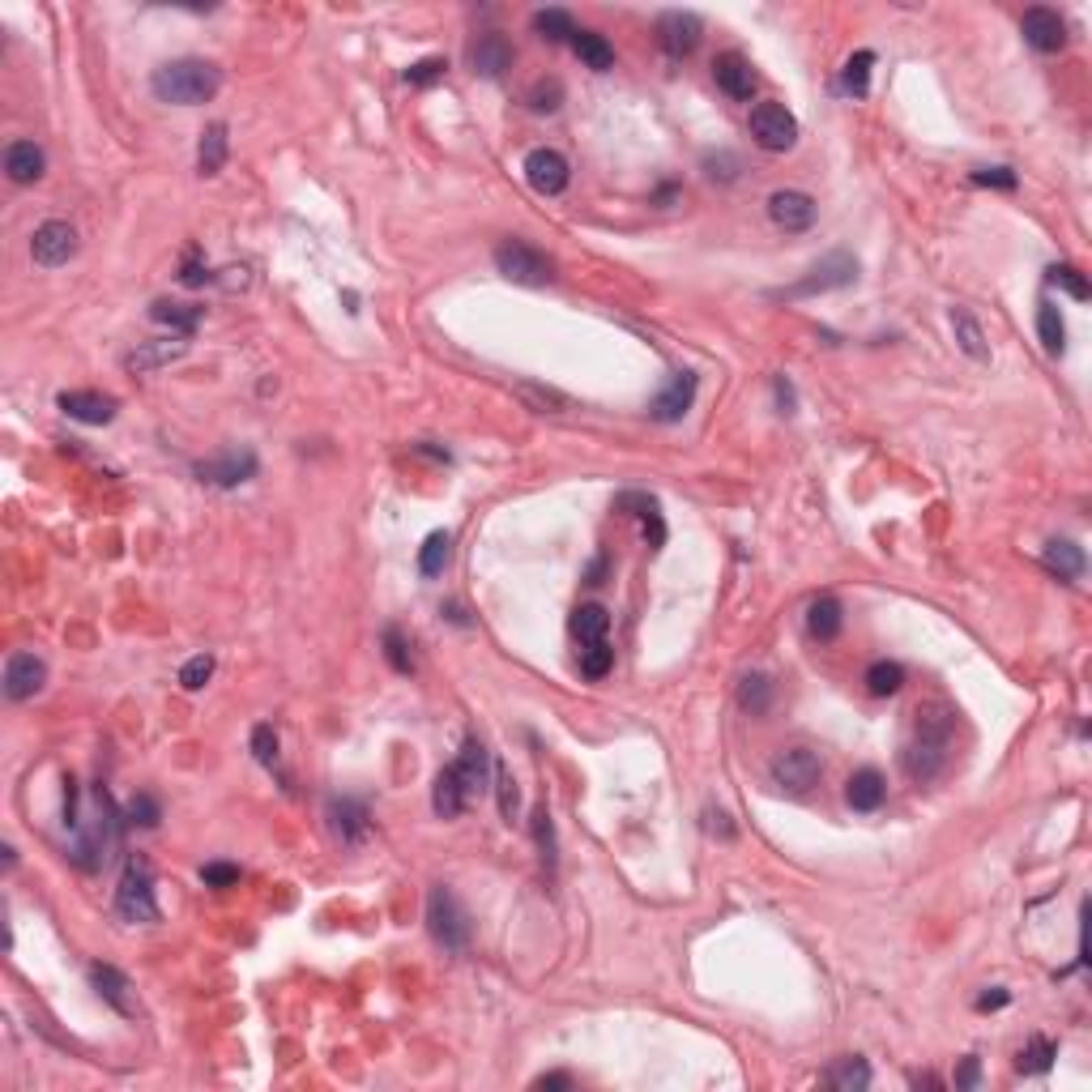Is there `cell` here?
Returning <instances> with one entry per match:
<instances>
[{
	"mask_svg": "<svg viewBox=\"0 0 1092 1092\" xmlns=\"http://www.w3.org/2000/svg\"><path fill=\"white\" fill-rule=\"evenodd\" d=\"M154 95L171 107H201L218 95L222 85V69L209 65V60H197V56H184V60H171L163 69H154L150 77Z\"/></svg>",
	"mask_w": 1092,
	"mask_h": 1092,
	"instance_id": "obj_1",
	"label": "cell"
},
{
	"mask_svg": "<svg viewBox=\"0 0 1092 1092\" xmlns=\"http://www.w3.org/2000/svg\"><path fill=\"white\" fill-rule=\"evenodd\" d=\"M951 751V717L947 713H922L918 730L904 747V772L914 781H935Z\"/></svg>",
	"mask_w": 1092,
	"mask_h": 1092,
	"instance_id": "obj_2",
	"label": "cell"
},
{
	"mask_svg": "<svg viewBox=\"0 0 1092 1092\" xmlns=\"http://www.w3.org/2000/svg\"><path fill=\"white\" fill-rule=\"evenodd\" d=\"M427 930L452 955H462L470 947V914H466V904L457 900V892L444 888V884H436L427 892Z\"/></svg>",
	"mask_w": 1092,
	"mask_h": 1092,
	"instance_id": "obj_3",
	"label": "cell"
},
{
	"mask_svg": "<svg viewBox=\"0 0 1092 1092\" xmlns=\"http://www.w3.org/2000/svg\"><path fill=\"white\" fill-rule=\"evenodd\" d=\"M495 269L499 278H508L517 287H551L555 282V260L538 252L533 244L525 240H504L495 248Z\"/></svg>",
	"mask_w": 1092,
	"mask_h": 1092,
	"instance_id": "obj_4",
	"label": "cell"
},
{
	"mask_svg": "<svg viewBox=\"0 0 1092 1092\" xmlns=\"http://www.w3.org/2000/svg\"><path fill=\"white\" fill-rule=\"evenodd\" d=\"M858 278V260L849 252H833L824 256L819 265H811L806 278L781 287V291H772V299H811V295H824V291H841Z\"/></svg>",
	"mask_w": 1092,
	"mask_h": 1092,
	"instance_id": "obj_5",
	"label": "cell"
},
{
	"mask_svg": "<svg viewBox=\"0 0 1092 1092\" xmlns=\"http://www.w3.org/2000/svg\"><path fill=\"white\" fill-rule=\"evenodd\" d=\"M116 909L124 922H158V900H154V879H150V867L146 862H128V871L116 888Z\"/></svg>",
	"mask_w": 1092,
	"mask_h": 1092,
	"instance_id": "obj_6",
	"label": "cell"
},
{
	"mask_svg": "<svg viewBox=\"0 0 1092 1092\" xmlns=\"http://www.w3.org/2000/svg\"><path fill=\"white\" fill-rule=\"evenodd\" d=\"M751 136H755L760 150L786 154V150H794V142H798V120H794V111L781 107V103H755V107H751Z\"/></svg>",
	"mask_w": 1092,
	"mask_h": 1092,
	"instance_id": "obj_7",
	"label": "cell"
},
{
	"mask_svg": "<svg viewBox=\"0 0 1092 1092\" xmlns=\"http://www.w3.org/2000/svg\"><path fill=\"white\" fill-rule=\"evenodd\" d=\"M521 171H525V184H529L533 193H542V197H560V193L568 189V179H572L568 158H564L560 150H551V146L529 150L525 163H521Z\"/></svg>",
	"mask_w": 1092,
	"mask_h": 1092,
	"instance_id": "obj_8",
	"label": "cell"
},
{
	"mask_svg": "<svg viewBox=\"0 0 1092 1092\" xmlns=\"http://www.w3.org/2000/svg\"><path fill=\"white\" fill-rule=\"evenodd\" d=\"M768 777H772V786H781L790 794H806L819 781V755L806 751V747H786V751L772 755Z\"/></svg>",
	"mask_w": 1092,
	"mask_h": 1092,
	"instance_id": "obj_9",
	"label": "cell"
},
{
	"mask_svg": "<svg viewBox=\"0 0 1092 1092\" xmlns=\"http://www.w3.org/2000/svg\"><path fill=\"white\" fill-rule=\"evenodd\" d=\"M30 256H34L39 269H60V265H69V260L77 256V231H73L69 222H60V218L43 222L39 231H34V240H30Z\"/></svg>",
	"mask_w": 1092,
	"mask_h": 1092,
	"instance_id": "obj_10",
	"label": "cell"
},
{
	"mask_svg": "<svg viewBox=\"0 0 1092 1092\" xmlns=\"http://www.w3.org/2000/svg\"><path fill=\"white\" fill-rule=\"evenodd\" d=\"M197 478L209 482V487H222V491L244 487L248 478H256V452L252 448H226L218 457L197 466Z\"/></svg>",
	"mask_w": 1092,
	"mask_h": 1092,
	"instance_id": "obj_11",
	"label": "cell"
},
{
	"mask_svg": "<svg viewBox=\"0 0 1092 1092\" xmlns=\"http://www.w3.org/2000/svg\"><path fill=\"white\" fill-rule=\"evenodd\" d=\"M1020 34H1024V43L1033 52H1041V56H1054V52H1063L1067 48V22L1054 14V9H1024V18H1020Z\"/></svg>",
	"mask_w": 1092,
	"mask_h": 1092,
	"instance_id": "obj_12",
	"label": "cell"
},
{
	"mask_svg": "<svg viewBox=\"0 0 1092 1092\" xmlns=\"http://www.w3.org/2000/svg\"><path fill=\"white\" fill-rule=\"evenodd\" d=\"M700 34H704V26H700V18H696V14L670 9V14H662V18H657V43H662V52H666V56H674V60L692 56V52L700 48Z\"/></svg>",
	"mask_w": 1092,
	"mask_h": 1092,
	"instance_id": "obj_13",
	"label": "cell"
},
{
	"mask_svg": "<svg viewBox=\"0 0 1092 1092\" xmlns=\"http://www.w3.org/2000/svg\"><path fill=\"white\" fill-rule=\"evenodd\" d=\"M56 405L65 409V415H69L73 423H85V427H103V423H111V419H116V409H120V401H116V397H107V393H95V389H73V393H60V397H56Z\"/></svg>",
	"mask_w": 1092,
	"mask_h": 1092,
	"instance_id": "obj_14",
	"label": "cell"
},
{
	"mask_svg": "<svg viewBox=\"0 0 1092 1092\" xmlns=\"http://www.w3.org/2000/svg\"><path fill=\"white\" fill-rule=\"evenodd\" d=\"M696 372H674L670 380H666V389L649 401V415L657 419V423H678L682 415H688L692 409V401H696Z\"/></svg>",
	"mask_w": 1092,
	"mask_h": 1092,
	"instance_id": "obj_15",
	"label": "cell"
},
{
	"mask_svg": "<svg viewBox=\"0 0 1092 1092\" xmlns=\"http://www.w3.org/2000/svg\"><path fill=\"white\" fill-rule=\"evenodd\" d=\"M768 218H772L777 231L798 235V231H806V226L815 222V201L806 193H798V189H781V193L768 197Z\"/></svg>",
	"mask_w": 1092,
	"mask_h": 1092,
	"instance_id": "obj_16",
	"label": "cell"
},
{
	"mask_svg": "<svg viewBox=\"0 0 1092 1092\" xmlns=\"http://www.w3.org/2000/svg\"><path fill=\"white\" fill-rule=\"evenodd\" d=\"M43 682H48V662L34 657V653H14L5 662V696L14 704L30 700L34 692H43Z\"/></svg>",
	"mask_w": 1092,
	"mask_h": 1092,
	"instance_id": "obj_17",
	"label": "cell"
},
{
	"mask_svg": "<svg viewBox=\"0 0 1092 1092\" xmlns=\"http://www.w3.org/2000/svg\"><path fill=\"white\" fill-rule=\"evenodd\" d=\"M329 828L342 845H363L372 833V815L358 798H333L329 802Z\"/></svg>",
	"mask_w": 1092,
	"mask_h": 1092,
	"instance_id": "obj_18",
	"label": "cell"
},
{
	"mask_svg": "<svg viewBox=\"0 0 1092 1092\" xmlns=\"http://www.w3.org/2000/svg\"><path fill=\"white\" fill-rule=\"evenodd\" d=\"M452 768H457V777H462L466 794L478 798V794L487 790V781H491V751H487V743H482L478 735H466L462 755L452 760Z\"/></svg>",
	"mask_w": 1092,
	"mask_h": 1092,
	"instance_id": "obj_19",
	"label": "cell"
},
{
	"mask_svg": "<svg viewBox=\"0 0 1092 1092\" xmlns=\"http://www.w3.org/2000/svg\"><path fill=\"white\" fill-rule=\"evenodd\" d=\"M713 77H717V85H721L735 103H747V99L755 95V69H751V60H747L743 52L717 56V60H713Z\"/></svg>",
	"mask_w": 1092,
	"mask_h": 1092,
	"instance_id": "obj_20",
	"label": "cell"
},
{
	"mask_svg": "<svg viewBox=\"0 0 1092 1092\" xmlns=\"http://www.w3.org/2000/svg\"><path fill=\"white\" fill-rule=\"evenodd\" d=\"M189 354V338H167V342H142L128 358H124V368L136 372V376H146V372H158L167 368V363L175 358H184Z\"/></svg>",
	"mask_w": 1092,
	"mask_h": 1092,
	"instance_id": "obj_21",
	"label": "cell"
},
{
	"mask_svg": "<svg viewBox=\"0 0 1092 1092\" xmlns=\"http://www.w3.org/2000/svg\"><path fill=\"white\" fill-rule=\"evenodd\" d=\"M90 986L99 990V998L107 1008H116L120 1016H136V998H132V986L120 969L111 965H90Z\"/></svg>",
	"mask_w": 1092,
	"mask_h": 1092,
	"instance_id": "obj_22",
	"label": "cell"
},
{
	"mask_svg": "<svg viewBox=\"0 0 1092 1092\" xmlns=\"http://www.w3.org/2000/svg\"><path fill=\"white\" fill-rule=\"evenodd\" d=\"M470 65H474V73L478 77H504V69H513V43L504 39V34H482L474 48H470Z\"/></svg>",
	"mask_w": 1092,
	"mask_h": 1092,
	"instance_id": "obj_23",
	"label": "cell"
},
{
	"mask_svg": "<svg viewBox=\"0 0 1092 1092\" xmlns=\"http://www.w3.org/2000/svg\"><path fill=\"white\" fill-rule=\"evenodd\" d=\"M43 171H48V158H43V150L34 142H9L5 175L14 179V184H34V179H43Z\"/></svg>",
	"mask_w": 1092,
	"mask_h": 1092,
	"instance_id": "obj_24",
	"label": "cell"
},
{
	"mask_svg": "<svg viewBox=\"0 0 1092 1092\" xmlns=\"http://www.w3.org/2000/svg\"><path fill=\"white\" fill-rule=\"evenodd\" d=\"M884 794H888V781H884L879 768H858L849 777V786H845V802L853 811H879Z\"/></svg>",
	"mask_w": 1092,
	"mask_h": 1092,
	"instance_id": "obj_25",
	"label": "cell"
},
{
	"mask_svg": "<svg viewBox=\"0 0 1092 1092\" xmlns=\"http://www.w3.org/2000/svg\"><path fill=\"white\" fill-rule=\"evenodd\" d=\"M201 316H205V307H197V303H171V299L150 303V321H154V325H167V329L179 333V338H193L197 325H201Z\"/></svg>",
	"mask_w": 1092,
	"mask_h": 1092,
	"instance_id": "obj_26",
	"label": "cell"
},
{
	"mask_svg": "<svg viewBox=\"0 0 1092 1092\" xmlns=\"http://www.w3.org/2000/svg\"><path fill=\"white\" fill-rule=\"evenodd\" d=\"M431 806H436L440 819H457L470 806V794H466V786H462V777H457V768H452V764L440 768L436 790H431Z\"/></svg>",
	"mask_w": 1092,
	"mask_h": 1092,
	"instance_id": "obj_27",
	"label": "cell"
},
{
	"mask_svg": "<svg viewBox=\"0 0 1092 1092\" xmlns=\"http://www.w3.org/2000/svg\"><path fill=\"white\" fill-rule=\"evenodd\" d=\"M619 508L641 521L645 542L657 551V546L666 542V521H662V513H657V499H653V495H631V491H627V495H619Z\"/></svg>",
	"mask_w": 1092,
	"mask_h": 1092,
	"instance_id": "obj_28",
	"label": "cell"
},
{
	"mask_svg": "<svg viewBox=\"0 0 1092 1092\" xmlns=\"http://www.w3.org/2000/svg\"><path fill=\"white\" fill-rule=\"evenodd\" d=\"M951 329H955V346H961L973 363H990V342H986L977 316L969 307H951Z\"/></svg>",
	"mask_w": 1092,
	"mask_h": 1092,
	"instance_id": "obj_29",
	"label": "cell"
},
{
	"mask_svg": "<svg viewBox=\"0 0 1092 1092\" xmlns=\"http://www.w3.org/2000/svg\"><path fill=\"white\" fill-rule=\"evenodd\" d=\"M841 623H845V615H841V602L837 598H815L811 606H806V631L815 636V641H837L841 636Z\"/></svg>",
	"mask_w": 1092,
	"mask_h": 1092,
	"instance_id": "obj_30",
	"label": "cell"
},
{
	"mask_svg": "<svg viewBox=\"0 0 1092 1092\" xmlns=\"http://www.w3.org/2000/svg\"><path fill=\"white\" fill-rule=\"evenodd\" d=\"M572 52L580 56V65H589L594 73L615 69V48L606 43V34H598V30H576L572 34Z\"/></svg>",
	"mask_w": 1092,
	"mask_h": 1092,
	"instance_id": "obj_31",
	"label": "cell"
},
{
	"mask_svg": "<svg viewBox=\"0 0 1092 1092\" xmlns=\"http://www.w3.org/2000/svg\"><path fill=\"white\" fill-rule=\"evenodd\" d=\"M1041 564L1050 568V572H1059V580H1075V576H1084V551H1079L1075 542H1067V538L1045 542Z\"/></svg>",
	"mask_w": 1092,
	"mask_h": 1092,
	"instance_id": "obj_32",
	"label": "cell"
},
{
	"mask_svg": "<svg viewBox=\"0 0 1092 1092\" xmlns=\"http://www.w3.org/2000/svg\"><path fill=\"white\" fill-rule=\"evenodd\" d=\"M606 631H611V615H606V606L589 602V606H576V611H572V636H576L580 645H598V641H606Z\"/></svg>",
	"mask_w": 1092,
	"mask_h": 1092,
	"instance_id": "obj_33",
	"label": "cell"
},
{
	"mask_svg": "<svg viewBox=\"0 0 1092 1092\" xmlns=\"http://www.w3.org/2000/svg\"><path fill=\"white\" fill-rule=\"evenodd\" d=\"M1037 338H1041V346H1045V354H1050V358H1059L1067 350V325H1063L1059 303H1041L1037 307Z\"/></svg>",
	"mask_w": 1092,
	"mask_h": 1092,
	"instance_id": "obj_34",
	"label": "cell"
},
{
	"mask_svg": "<svg viewBox=\"0 0 1092 1092\" xmlns=\"http://www.w3.org/2000/svg\"><path fill=\"white\" fill-rule=\"evenodd\" d=\"M222 167H226V124H209L201 132V146H197V171L218 175Z\"/></svg>",
	"mask_w": 1092,
	"mask_h": 1092,
	"instance_id": "obj_35",
	"label": "cell"
},
{
	"mask_svg": "<svg viewBox=\"0 0 1092 1092\" xmlns=\"http://www.w3.org/2000/svg\"><path fill=\"white\" fill-rule=\"evenodd\" d=\"M871 69H875V52H853L841 69V90L849 99H867L871 90Z\"/></svg>",
	"mask_w": 1092,
	"mask_h": 1092,
	"instance_id": "obj_36",
	"label": "cell"
},
{
	"mask_svg": "<svg viewBox=\"0 0 1092 1092\" xmlns=\"http://www.w3.org/2000/svg\"><path fill=\"white\" fill-rule=\"evenodd\" d=\"M517 397H521L529 409H538V415H564V409H568V397H564V393L546 389V384H533V380H521V384H517Z\"/></svg>",
	"mask_w": 1092,
	"mask_h": 1092,
	"instance_id": "obj_37",
	"label": "cell"
},
{
	"mask_svg": "<svg viewBox=\"0 0 1092 1092\" xmlns=\"http://www.w3.org/2000/svg\"><path fill=\"white\" fill-rule=\"evenodd\" d=\"M533 30H538L546 43H572L576 22H572L568 9H538V14H533Z\"/></svg>",
	"mask_w": 1092,
	"mask_h": 1092,
	"instance_id": "obj_38",
	"label": "cell"
},
{
	"mask_svg": "<svg viewBox=\"0 0 1092 1092\" xmlns=\"http://www.w3.org/2000/svg\"><path fill=\"white\" fill-rule=\"evenodd\" d=\"M448 555H452V538H448L444 529L427 533V542L419 546V572H423V576H440V572L448 568Z\"/></svg>",
	"mask_w": 1092,
	"mask_h": 1092,
	"instance_id": "obj_39",
	"label": "cell"
},
{
	"mask_svg": "<svg viewBox=\"0 0 1092 1092\" xmlns=\"http://www.w3.org/2000/svg\"><path fill=\"white\" fill-rule=\"evenodd\" d=\"M828 1084L837 1088V1092H862L871 1084V1067H867V1059H841L833 1071H828Z\"/></svg>",
	"mask_w": 1092,
	"mask_h": 1092,
	"instance_id": "obj_40",
	"label": "cell"
},
{
	"mask_svg": "<svg viewBox=\"0 0 1092 1092\" xmlns=\"http://www.w3.org/2000/svg\"><path fill=\"white\" fill-rule=\"evenodd\" d=\"M739 704H743L751 717L768 713V704H772V682H768V674H743V682H739Z\"/></svg>",
	"mask_w": 1092,
	"mask_h": 1092,
	"instance_id": "obj_41",
	"label": "cell"
},
{
	"mask_svg": "<svg viewBox=\"0 0 1092 1092\" xmlns=\"http://www.w3.org/2000/svg\"><path fill=\"white\" fill-rule=\"evenodd\" d=\"M1054 1059H1059V1045L1050 1041V1037H1033L1028 1041V1050H1020V1071L1024 1075H1041V1071H1050L1054 1067Z\"/></svg>",
	"mask_w": 1092,
	"mask_h": 1092,
	"instance_id": "obj_42",
	"label": "cell"
},
{
	"mask_svg": "<svg viewBox=\"0 0 1092 1092\" xmlns=\"http://www.w3.org/2000/svg\"><path fill=\"white\" fill-rule=\"evenodd\" d=\"M491 781H495V794H499V815L508 819H517V811H521V790H517V777L508 772V764H495L491 768Z\"/></svg>",
	"mask_w": 1092,
	"mask_h": 1092,
	"instance_id": "obj_43",
	"label": "cell"
},
{
	"mask_svg": "<svg viewBox=\"0 0 1092 1092\" xmlns=\"http://www.w3.org/2000/svg\"><path fill=\"white\" fill-rule=\"evenodd\" d=\"M533 841H538V853L546 862V875H555L560 853H555V824H551V811L546 806H533Z\"/></svg>",
	"mask_w": 1092,
	"mask_h": 1092,
	"instance_id": "obj_44",
	"label": "cell"
},
{
	"mask_svg": "<svg viewBox=\"0 0 1092 1092\" xmlns=\"http://www.w3.org/2000/svg\"><path fill=\"white\" fill-rule=\"evenodd\" d=\"M904 688V670L896 662H871L867 670V692L871 696H896Z\"/></svg>",
	"mask_w": 1092,
	"mask_h": 1092,
	"instance_id": "obj_45",
	"label": "cell"
},
{
	"mask_svg": "<svg viewBox=\"0 0 1092 1092\" xmlns=\"http://www.w3.org/2000/svg\"><path fill=\"white\" fill-rule=\"evenodd\" d=\"M1045 282H1050V287H1059V291H1067V295H1071V299H1079V303L1092 295L1088 278H1084V273H1079L1075 265H1050V269H1045Z\"/></svg>",
	"mask_w": 1092,
	"mask_h": 1092,
	"instance_id": "obj_46",
	"label": "cell"
},
{
	"mask_svg": "<svg viewBox=\"0 0 1092 1092\" xmlns=\"http://www.w3.org/2000/svg\"><path fill=\"white\" fill-rule=\"evenodd\" d=\"M611 666H615V649H611L606 641L580 649V674H585V678H606Z\"/></svg>",
	"mask_w": 1092,
	"mask_h": 1092,
	"instance_id": "obj_47",
	"label": "cell"
},
{
	"mask_svg": "<svg viewBox=\"0 0 1092 1092\" xmlns=\"http://www.w3.org/2000/svg\"><path fill=\"white\" fill-rule=\"evenodd\" d=\"M209 674H214V657H209V653H197V657L184 662V670H179V688H184V692H201L205 682H209Z\"/></svg>",
	"mask_w": 1092,
	"mask_h": 1092,
	"instance_id": "obj_48",
	"label": "cell"
},
{
	"mask_svg": "<svg viewBox=\"0 0 1092 1092\" xmlns=\"http://www.w3.org/2000/svg\"><path fill=\"white\" fill-rule=\"evenodd\" d=\"M384 657L397 674H409L415 670V657H409V645H405V636L397 627H384Z\"/></svg>",
	"mask_w": 1092,
	"mask_h": 1092,
	"instance_id": "obj_49",
	"label": "cell"
},
{
	"mask_svg": "<svg viewBox=\"0 0 1092 1092\" xmlns=\"http://www.w3.org/2000/svg\"><path fill=\"white\" fill-rule=\"evenodd\" d=\"M158 819H163V811H158V802L150 794H136L128 802V824L132 828H158Z\"/></svg>",
	"mask_w": 1092,
	"mask_h": 1092,
	"instance_id": "obj_50",
	"label": "cell"
},
{
	"mask_svg": "<svg viewBox=\"0 0 1092 1092\" xmlns=\"http://www.w3.org/2000/svg\"><path fill=\"white\" fill-rule=\"evenodd\" d=\"M252 755H256V764H265V768H273L278 764V735H273V725H256L252 730Z\"/></svg>",
	"mask_w": 1092,
	"mask_h": 1092,
	"instance_id": "obj_51",
	"label": "cell"
},
{
	"mask_svg": "<svg viewBox=\"0 0 1092 1092\" xmlns=\"http://www.w3.org/2000/svg\"><path fill=\"white\" fill-rule=\"evenodd\" d=\"M973 184H977V189H1003V193H1012L1020 179H1016L1012 167H982V171H973Z\"/></svg>",
	"mask_w": 1092,
	"mask_h": 1092,
	"instance_id": "obj_52",
	"label": "cell"
},
{
	"mask_svg": "<svg viewBox=\"0 0 1092 1092\" xmlns=\"http://www.w3.org/2000/svg\"><path fill=\"white\" fill-rule=\"evenodd\" d=\"M201 879H205V888H235L240 884V867H235V862H205Z\"/></svg>",
	"mask_w": 1092,
	"mask_h": 1092,
	"instance_id": "obj_53",
	"label": "cell"
},
{
	"mask_svg": "<svg viewBox=\"0 0 1092 1092\" xmlns=\"http://www.w3.org/2000/svg\"><path fill=\"white\" fill-rule=\"evenodd\" d=\"M444 56H427V60H419V65H409L405 69V85H431V81H440L444 77Z\"/></svg>",
	"mask_w": 1092,
	"mask_h": 1092,
	"instance_id": "obj_54",
	"label": "cell"
},
{
	"mask_svg": "<svg viewBox=\"0 0 1092 1092\" xmlns=\"http://www.w3.org/2000/svg\"><path fill=\"white\" fill-rule=\"evenodd\" d=\"M560 99H564V85H560V81H538V85H533V95H529L533 111H555Z\"/></svg>",
	"mask_w": 1092,
	"mask_h": 1092,
	"instance_id": "obj_55",
	"label": "cell"
},
{
	"mask_svg": "<svg viewBox=\"0 0 1092 1092\" xmlns=\"http://www.w3.org/2000/svg\"><path fill=\"white\" fill-rule=\"evenodd\" d=\"M179 282L184 287H205V282H214V273L197 260V252H189V260H184V269H179Z\"/></svg>",
	"mask_w": 1092,
	"mask_h": 1092,
	"instance_id": "obj_56",
	"label": "cell"
},
{
	"mask_svg": "<svg viewBox=\"0 0 1092 1092\" xmlns=\"http://www.w3.org/2000/svg\"><path fill=\"white\" fill-rule=\"evenodd\" d=\"M982 1084V1059L965 1054L961 1067H955V1088H977Z\"/></svg>",
	"mask_w": 1092,
	"mask_h": 1092,
	"instance_id": "obj_57",
	"label": "cell"
},
{
	"mask_svg": "<svg viewBox=\"0 0 1092 1092\" xmlns=\"http://www.w3.org/2000/svg\"><path fill=\"white\" fill-rule=\"evenodd\" d=\"M1012 1003V994L1003 990V986H994V990H986L982 998H977V1012H998V1008H1008Z\"/></svg>",
	"mask_w": 1092,
	"mask_h": 1092,
	"instance_id": "obj_58",
	"label": "cell"
},
{
	"mask_svg": "<svg viewBox=\"0 0 1092 1092\" xmlns=\"http://www.w3.org/2000/svg\"><path fill=\"white\" fill-rule=\"evenodd\" d=\"M772 393H777L781 415H794V405H798V401H794V384H790L786 376H777V380H772Z\"/></svg>",
	"mask_w": 1092,
	"mask_h": 1092,
	"instance_id": "obj_59",
	"label": "cell"
},
{
	"mask_svg": "<svg viewBox=\"0 0 1092 1092\" xmlns=\"http://www.w3.org/2000/svg\"><path fill=\"white\" fill-rule=\"evenodd\" d=\"M533 1088H572V1075L568 1071H551V1075H538Z\"/></svg>",
	"mask_w": 1092,
	"mask_h": 1092,
	"instance_id": "obj_60",
	"label": "cell"
},
{
	"mask_svg": "<svg viewBox=\"0 0 1092 1092\" xmlns=\"http://www.w3.org/2000/svg\"><path fill=\"white\" fill-rule=\"evenodd\" d=\"M415 452H423V457H436V462H448V448H431V444H415Z\"/></svg>",
	"mask_w": 1092,
	"mask_h": 1092,
	"instance_id": "obj_61",
	"label": "cell"
}]
</instances>
